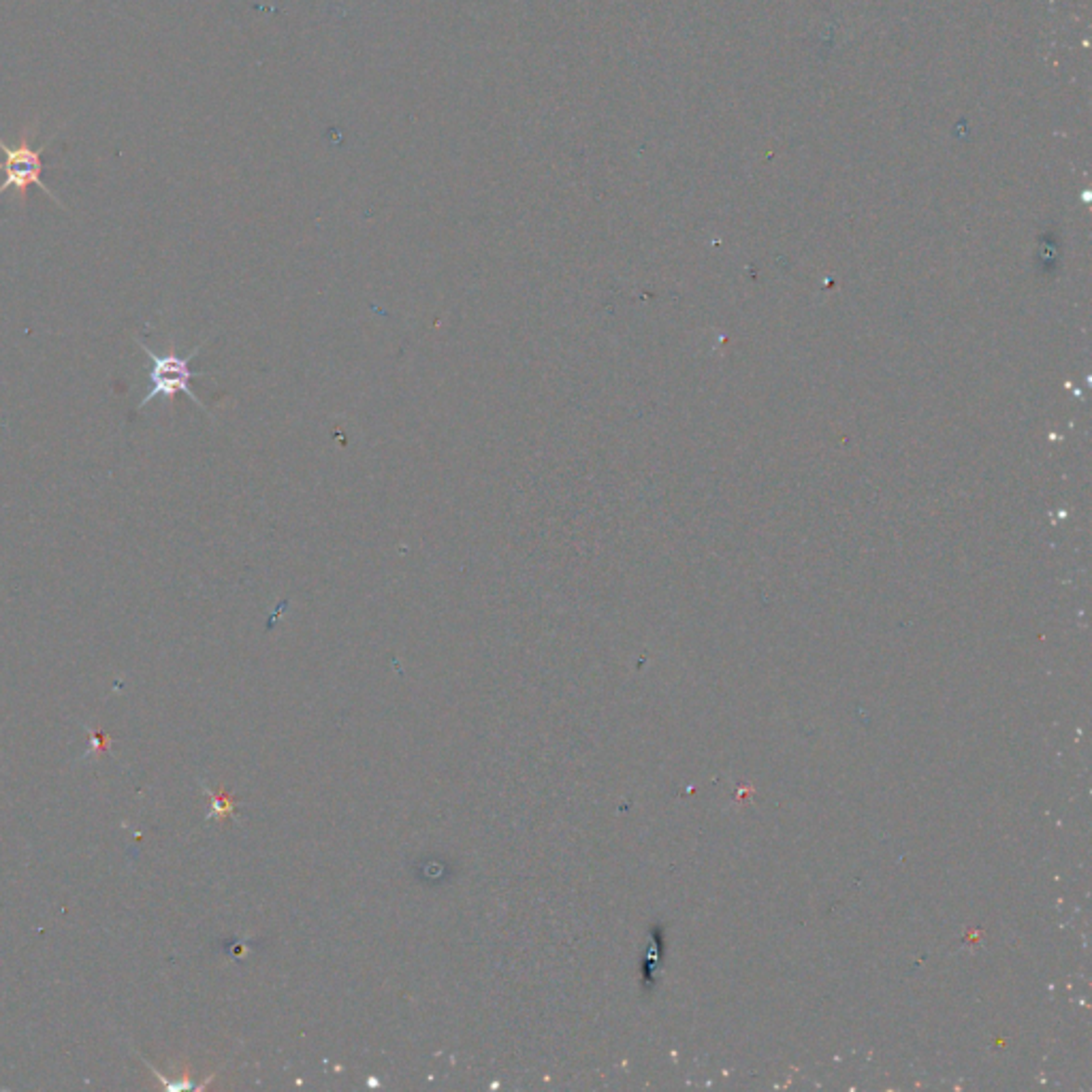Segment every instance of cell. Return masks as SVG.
<instances>
[{
	"label": "cell",
	"instance_id": "1",
	"mask_svg": "<svg viewBox=\"0 0 1092 1092\" xmlns=\"http://www.w3.org/2000/svg\"><path fill=\"white\" fill-rule=\"evenodd\" d=\"M41 128V120H32L31 124H26L21 128L20 133V139H18V146H9V143H5L0 139V152H3V161H0V171H3V182H0V195H5V192L13 190L16 192V197L20 199V205L24 207L26 201H28V190L32 188V186H37L46 195L54 201L56 205L62 207V210H67V207L62 205V201L54 195L52 190L47 188L46 184H43V171H46V162H43V152L52 146V139L39 143V146H34V136H37Z\"/></svg>",
	"mask_w": 1092,
	"mask_h": 1092
},
{
	"label": "cell",
	"instance_id": "2",
	"mask_svg": "<svg viewBox=\"0 0 1092 1092\" xmlns=\"http://www.w3.org/2000/svg\"><path fill=\"white\" fill-rule=\"evenodd\" d=\"M136 344H139L143 355H146L148 361H150V368H148L150 391L146 393V397L139 401L136 410H143L158 397L174 399L177 393H184V395H188L192 404L203 410V412H207L205 404L197 397L195 391H192V386H190V383L195 378L210 376L207 371L190 370V361L195 357H199V352H201V348L205 346V342H201L197 348H192L190 355H177L174 342L169 344V352H164V355H158V352H154L152 348H148L141 340H136Z\"/></svg>",
	"mask_w": 1092,
	"mask_h": 1092
},
{
	"label": "cell",
	"instance_id": "3",
	"mask_svg": "<svg viewBox=\"0 0 1092 1092\" xmlns=\"http://www.w3.org/2000/svg\"><path fill=\"white\" fill-rule=\"evenodd\" d=\"M210 794H212V792H210ZM212 800H214V811H212V815L215 813V815H222V817H225V815H228V813H233V802H228L227 796H214V794H212Z\"/></svg>",
	"mask_w": 1092,
	"mask_h": 1092
}]
</instances>
